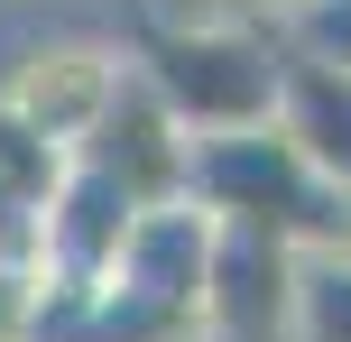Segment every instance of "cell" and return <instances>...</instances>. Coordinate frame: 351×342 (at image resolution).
Here are the masks:
<instances>
[{
    "label": "cell",
    "mask_w": 351,
    "mask_h": 342,
    "mask_svg": "<svg viewBox=\"0 0 351 342\" xmlns=\"http://www.w3.org/2000/svg\"><path fill=\"white\" fill-rule=\"evenodd\" d=\"M28 306H37V278L0 269V342H28Z\"/></svg>",
    "instance_id": "obj_14"
},
{
    "label": "cell",
    "mask_w": 351,
    "mask_h": 342,
    "mask_svg": "<svg viewBox=\"0 0 351 342\" xmlns=\"http://www.w3.org/2000/svg\"><path fill=\"white\" fill-rule=\"evenodd\" d=\"M278 37L305 47V56L351 65V0H287V10H278Z\"/></svg>",
    "instance_id": "obj_10"
},
{
    "label": "cell",
    "mask_w": 351,
    "mask_h": 342,
    "mask_svg": "<svg viewBox=\"0 0 351 342\" xmlns=\"http://www.w3.org/2000/svg\"><path fill=\"white\" fill-rule=\"evenodd\" d=\"M287 342H351V241H296Z\"/></svg>",
    "instance_id": "obj_9"
},
{
    "label": "cell",
    "mask_w": 351,
    "mask_h": 342,
    "mask_svg": "<svg viewBox=\"0 0 351 342\" xmlns=\"http://www.w3.org/2000/svg\"><path fill=\"white\" fill-rule=\"evenodd\" d=\"M130 213H139V195H130L111 167L93 158H65V176L47 185V232H37V287H74V278H102L111 250H121Z\"/></svg>",
    "instance_id": "obj_6"
},
{
    "label": "cell",
    "mask_w": 351,
    "mask_h": 342,
    "mask_svg": "<svg viewBox=\"0 0 351 342\" xmlns=\"http://www.w3.org/2000/svg\"><path fill=\"white\" fill-rule=\"evenodd\" d=\"M0 176H19L28 195H47V185L65 176V148H47L28 121H19V111H0Z\"/></svg>",
    "instance_id": "obj_12"
},
{
    "label": "cell",
    "mask_w": 351,
    "mask_h": 342,
    "mask_svg": "<svg viewBox=\"0 0 351 342\" xmlns=\"http://www.w3.org/2000/svg\"><path fill=\"white\" fill-rule=\"evenodd\" d=\"M37 232H47V195H28L19 176H0V269L37 278Z\"/></svg>",
    "instance_id": "obj_11"
},
{
    "label": "cell",
    "mask_w": 351,
    "mask_h": 342,
    "mask_svg": "<svg viewBox=\"0 0 351 342\" xmlns=\"http://www.w3.org/2000/svg\"><path fill=\"white\" fill-rule=\"evenodd\" d=\"M185 195L213 222H259L278 241H342V213H351V195L278 121H241V130L194 139L185 148Z\"/></svg>",
    "instance_id": "obj_3"
},
{
    "label": "cell",
    "mask_w": 351,
    "mask_h": 342,
    "mask_svg": "<svg viewBox=\"0 0 351 342\" xmlns=\"http://www.w3.org/2000/svg\"><path fill=\"white\" fill-rule=\"evenodd\" d=\"M278 56L287 37L268 19H176V28H130V65L148 74V93L176 111L185 139L268 121L278 102Z\"/></svg>",
    "instance_id": "obj_2"
},
{
    "label": "cell",
    "mask_w": 351,
    "mask_h": 342,
    "mask_svg": "<svg viewBox=\"0 0 351 342\" xmlns=\"http://www.w3.org/2000/svg\"><path fill=\"white\" fill-rule=\"evenodd\" d=\"M342 241H351V213H342Z\"/></svg>",
    "instance_id": "obj_15"
},
{
    "label": "cell",
    "mask_w": 351,
    "mask_h": 342,
    "mask_svg": "<svg viewBox=\"0 0 351 342\" xmlns=\"http://www.w3.org/2000/svg\"><path fill=\"white\" fill-rule=\"evenodd\" d=\"M204 269H213V213L204 204L194 195L139 204L102 278L37 287L28 342H213Z\"/></svg>",
    "instance_id": "obj_1"
},
{
    "label": "cell",
    "mask_w": 351,
    "mask_h": 342,
    "mask_svg": "<svg viewBox=\"0 0 351 342\" xmlns=\"http://www.w3.org/2000/svg\"><path fill=\"white\" fill-rule=\"evenodd\" d=\"M121 74H130V47H111V37H47L0 74V111H19L47 148L74 158L84 130L102 121V102L121 93Z\"/></svg>",
    "instance_id": "obj_4"
},
{
    "label": "cell",
    "mask_w": 351,
    "mask_h": 342,
    "mask_svg": "<svg viewBox=\"0 0 351 342\" xmlns=\"http://www.w3.org/2000/svg\"><path fill=\"white\" fill-rule=\"evenodd\" d=\"M37 10H47V0H37Z\"/></svg>",
    "instance_id": "obj_16"
},
{
    "label": "cell",
    "mask_w": 351,
    "mask_h": 342,
    "mask_svg": "<svg viewBox=\"0 0 351 342\" xmlns=\"http://www.w3.org/2000/svg\"><path fill=\"white\" fill-rule=\"evenodd\" d=\"M287 0H130V28H176V19H268L278 28Z\"/></svg>",
    "instance_id": "obj_13"
},
{
    "label": "cell",
    "mask_w": 351,
    "mask_h": 342,
    "mask_svg": "<svg viewBox=\"0 0 351 342\" xmlns=\"http://www.w3.org/2000/svg\"><path fill=\"white\" fill-rule=\"evenodd\" d=\"M268 121H278L287 139H296L305 158L351 195V65L287 47V56H278V102H268Z\"/></svg>",
    "instance_id": "obj_8"
},
{
    "label": "cell",
    "mask_w": 351,
    "mask_h": 342,
    "mask_svg": "<svg viewBox=\"0 0 351 342\" xmlns=\"http://www.w3.org/2000/svg\"><path fill=\"white\" fill-rule=\"evenodd\" d=\"M287 296H296V241L259 222H213V269H204L213 342H287Z\"/></svg>",
    "instance_id": "obj_5"
},
{
    "label": "cell",
    "mask_w": 351,
    "mask_h": 342,
    "mask_svg": "<svg viewBox=\"0 0 351 342\" xmlns=\"http://www.w3.org/2000/svg\"><path fill=\"white\" fill-rule=\"evenodd\" d=\"M185 130H176V111L148 93V74L130 65L121 74V93L102 102V121L84 130V148L74 158H93V167H111V176L130 185L139 204H167V195H185Z\"/></svg>",
    "instance_id": "obj_7"
}]
</instances>
